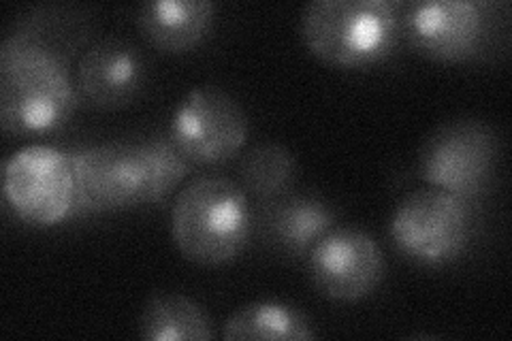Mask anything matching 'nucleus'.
Wrapping results in <instances>:
<instances>
[{
    "instance_id": "obj_5",
    "label": "nucleus",
    "mask_w": 512,
    "mask_h": 341,
    "mask_svg": "<svg viewBox=\"0 0 512 341\" xmlns=\"http://www.w3.org/2000/svg\"><path fill=\"white\" fill-rule=\"evenodd\" d=\"M395 248L410 261L442 267L468 250L474 214L466 197L442 188H419L397 203L389 220Z\"/></svg>"
},
{
    "instance_id": "obj_4",
    "label": "nucleus",
    "mask_w": 512,
    "mask_h": 341,
    "mask_svg": "<svg viewBox=\"0 0 512 341\" xmlns=\"http://www.w3.org/2000/svg\"><path fill=\"white\" fill-rule=\"evenodd\" d=\"M299 35L308 52L338 69H367L387 60L402 37L399 5L389 0H312Z\"/></svg>"
},
{
    "instance_id": "obj_2",
    "label": "nucleus",
    "mask_w": 512,
    "mask_h": 341,
    "mask_svg": "<svg viewBox=\"0 0 512 341\" xmlns=\"http://www.w3.org/2000/svg\"><path fill=\"white\" fill-rule=\"evenodd\" d=\"M79 103L67 62L35 30L0 45V122L7 135H47L67 124Z\"/></svg>"
},
{
    "instance_id": "obj_7",
    "label": "nucleus",
    "mask_w": 512,
    "mask_h": 341,
    "mask_svg": "<svg viewBox=\"0 0 512 341\" xmlns=\"http://www.w3.org/2000/svg\"><path fill=\"white\" fill-rule=\"evenodd\" d=\"M3 194L24 222L54 226L77 205L71 156L45 143L24 145L3 167Z\"/></svg>"
},
{
    "instance_id": "obj_10",
    "label": "nucleus",
    "mask_w": 512,
    "mask_h": 341,
    "mask_svg": "<svg viewBox=\"0 0 512 341\" xmlns=\"http://www.w3.org/2000/svg\"><path fill=\"white\" fill-rule=\"evenodd\" d=\"M399 22L416 52L444 62L476 56L489 32L487 7L476 0H421L399 11Z\"/></svg>"
},
{
    "instance_id": "obj_11",
    "label": "nucleus",
    "mask_w": 512,
    "mask_h": 341,
    "mask_svg": "<svg viewBox=\"0 0 512 341\" xmlns=\"http://www.w3.org/2000/svg\"><path fill=\"white\" fill-rule=\"evenodd\" d=\"M148 64L133 43L103 39L90 45L79 58L75 88L79 99L96 109L131 105L146 86Z\"/></svg>"
},
{
    "instance_id": "obj_15",
    "label": "nucleus",
    "mask_w": 512,
    "mask_h": 341,
    "mask_svg": "<svg viewBox=\"0 0 512 341\" xmlns=\"http://www.w3.org/2000/svg\"><path fill=\"white\" fill-rule=\"evenodd\" d=\"M139 335L148 341H210L214 322L205 307L182 292H154L139 316Z\"/></svg>"
},
{
    "instance_id": "obj_8",
    "label": "nucleus",
    "mask_w": 512,
    "mask_h": 341,
    "mask_svg": "<svg viewBox=\"0 0 512 341\" xmlns=\"http://www.w3.org/2000/svg\"><path fill=\"white\" fill-rule=\"evenodd\" d=\"M498 139L478 120H453L431 131L419 152L423 180L459 197H474L495 171Z\"/></svg>"
},
{
    "instance_id": "obj_12",
    "label": "nucleus",
    "mask_w": 512,
    "mask_h": 341,
    "mask_svg": "<svg viewBox=\"0 0 512 341\" xmlns=\"http://www.w3.org/2000/svg\"><path fill=\"white\" fill-rule=\"evenodd\" d=\"M214 18L212 0H150L139 9L137 26L156 50L184 54L210 35Z\"/></svg>"
},
{
    "instance_id": "obj_13",
    "label": "nucleus",
    "mask_w": 512,
    "mask_h": 341,
    "mask_svg": "<svg viewBox=\"0 0 512 341\" xmlns=\"http://www.w3.org/2000/svg\"><path fill=\"white\" fill-rule=\"evenodd\" d=\"M269 205L265 214L267 233L282 252L293 256L310 254L318 239H323L338 220L333 207L323 199L303 194L286 192L271 199Z\"/></svg>"
},
{
    "instance_id": "obj_14",
    "label": "nucleus",
    "mask_w": 512,
    "mask_h": 341,
    "mask_svg": "<svg viewBox=\"0 0 512 341\" xmlns=\"http://www.w3.org/2000/svg\"><path fill=\"white\" fill-rule=\"evenodd\" d=\"M222 337L229 341H306L316 339L308 314L284 301H252L227 318Z\"/></svg>"
},
{
    "instance_id": "obj_16",
    "label": "nucleus",
    "mask_w": 512,
    "mask_h": 341,
    "mask_svg": "<svg viewBox=\"0 0 512 341\" xmlns=\"http://www.w3.org/2000/svg\"><path fill=\"white\" fill-rule=\"evenodd\" d=\"M297 177V160L282 143L263 141L248 148L239 160V186L252 197L278 199L291 190Z\"/></svg>"
},
{
    "instance_id": "obj_9",
    "label": "nucleus",
    "mask_w": 512,
    "mask_h": 341,
    "mask_svg": "<svg viewBox=\"0 0 512 341\" xmlns=\"http://www.w3.org/2000/svg\"><path fill=\"white\" fill-rule=\"evenodd\" d=\"M314 286L335 301H361L380 288L387 261L378 241L357 226H333L308 254Z\"/></svg>"
},
{
    "instance_id": "obj_1",
    "label": "nucleus",
    "mask_w": 512,
    "mask_h": 341,
    "mask_svg": "<svg viewBox=\"0 0 512 341\" xmlns=\"http://www.w3.org/2000/svg\"><path fill=\"white\" fill-rule=\"evenodd\" d=\"M77 205L118 211L165 201L190 173L171 139L92 145L71 154Z\"/></svg>"
},
{
    "instance_id": "obj_3",
    "label": "nucleus",
    "mask_w": 512,
    "mask_h": 341,
    "mask_svg": "<svg viewBox=\"0 0 512 341\" xmlns=\"http://www.w3.org/2000/svg\"><path fill=\"white\" fill-rule=\"evenodd\" d=\"M252 233L248 192L222 173H203L182 186L171 207V237L186 261L222 267L244 252Z\"/></svg>"
},
{
    "instance_id": "obj_6",
    "label": "nucleus",
    "mask_w": 512,
    "mask_h": 341,
    "mask_svg": "<svg viewBox=\"0 0 512 341\" xmlns=\"http://www.w3.org/2000/svg\"><path fill=\"white\" fill-rule=\"evenodd\" d=\"M244 107L216 86L192 88L175 107L169 139L197 167H214L235 158L248 141Z\"/></svg>"
}]
</instances>
